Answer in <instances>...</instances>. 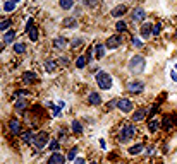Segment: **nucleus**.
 <instances>
[{"instance_id":"6e6552de","label":"nucleus","mask_w":177,"mask_h":164,"mask_svg":"<svg viewBox=\"0 0 177 164\" xmlns=\"http://www.w3.org/2000/svg\"><path fill=\"white\" fill-rule=\"evenodd\" d=\"M119 44H120V38L119 36H110L107 40V43H105V46L110 48V50H114V48H117Z\"/></svg>"},{"instance_id":"cd10ccee","label":"nucleus","mask_w":177,"mask_h":164,"mask_svg":"<svg viewBox=\"0 0 177 164\" xmlns=\"http://www.w3.org/2000/svg\"><path fill=\"white\" fill-rule=\"evenodd\" d=\"M45 69H47L48 72H53V70L57 69V62H53V60H47V62H45Z\"/></svg>"},{"instance_id":"09e8293b","label":"nucleus","mask_w":177,"mask_h":164,"mask_svg":"<svg viewBox=\"0 0 177 164\" xmlns=\"http://www.w3.org/2000/svg\"><path fill=\"white\" fill-rule=\"evenodd\" d=\"M91 164H96V162H91Z\"/></svg>"},{"instance_id":"c9c22d12","label":"nucleus","mask_w":177,"mask_h":164,"mask_svg":"<svg viewBox=\"0 0 177 164\" xmlns=\"http://www.w3.org/2000/svg\"><path fill=\"white\" fill-rule=\"evenodd\" d=\"M59 142H57V140H52V142H50V150H52V152H57V150H59Z\"/></svg>"},{"instance_id":"f8f14e48","label":"nucleus","mask_w":177,"mask_h":164,"mask_svg":"<svg viewBox=\"0 0 177 164\" xmlns=\"http://www.w3.org/2000/svg\"><path fill=\"white\" fill-rule=\"evenodd\" d=\"M144 17H146V12H144L141 7H136L133 11V19H134V21H143Z\"/></svg>"},{"instance_id":"e433bc0d","label":"nucleus","mask_w":177,"mask_h":164,"mask_svg":"<svg viewBox=\"0 0 177 164\" xmlns=\"http://www.w3.org/2000/svg\"><path fill=\"white\" fill-rule=\"evenodd\" d=\"M14 96L17 98V96H30V91H24V89H19V91L14 92Z\"/></svg>"},{"instance_id":"c85d7f7f","label":"nucleus","mask_w":177,"mask_h":164,"mask_svg":"<svg viewBox=\"0 0 177 164\" xmlns=\"http://www.w3.org/2000/svg\"><path fill=\"white\" fill-rule=\"evenodd\" d=\"M72 132H74V133H78V135L83 132V127H81V123H79L78 120H74V121H72Z\"/></svg>"},{"instance_id":"0eeeda50","label":"nucleus","mask_w":177,"mask_h":164,"mask_svg":"<svg viewBox=\"0 0 177 164\" xmlns=\"http://www.w3.org/2000/svg\"><path fill=\"white\" fill-rule=\"evenodd\" d=\"M48 164H66V157L60 152H52V156L48 157Z\"/></svg>"},{"instance_id":"7ed1b4c3","label":"nucleus","mask_w":177,"mask_h":164,"mask_svg":"<svg viewBox=\"0 0 177 164\" xmlns=\"http://www.w3.org/2000/svg\"><path fill=\"white\" fill-rule=\"evenodd\" d=\"M133 137H134V127L133 125H124L120 135H119V140H120V142H125V140L133 139Z\"/></svg>"},{"instance_id":"39448f33","label":"nucleus","mask_w":177,"mask_h":164,"mask_svg":"<svg viewBox=\"0 0 177 164\" xmlns=\"http://www.w3.org/2000/svg\"><path fill=\"white\" fill-rule=\"evenodd\" d=\"M117 108L120 109V111H124V113H131L133 111V103L129 101V99H117Z\"/></svg>"},{"instance_id":"a211bd4d","label":"nucleus","mask_w":177,"mask_h":164,"mask_svg":"<svg viewBox=\"0 0 177 164\" xmlns=\"http://www.w3.org/2000/svg\"><path fill=\"white\" fill-rule=\"evenodd\" d=\"M151 27H153L151 24H143V26H141V36H143V38H150L151 36Z\"/></svg>"},{"instance_id":"49530a36","label":"nucleus","mask_w":177,"mask_h":164,"mask_svg":"<svg viewBox=\"0 0 177 164\" xmlns=\"http://www.w3.org/2000/svg\"><path fill=\"white\" fill-rule=\"evenodd\" d=\"M14 2H16V4H17V2H19V0H14Z\"/></svg>"},{"instance_id":"37998d69","label":"nucleus","mask_w":177,"mask_h":164,"mask_svg":"<svg viewBox=\"0 0 177 164\" xmlns=\"http://www.w3.org/2000/svg\"><path fill=\"white\" fill-rule=\"evenodd\" d=\"M74 164H86V162H84V159H76V161H74Z\"/></svg>"},{"instance_id":"4be33fe9","label":"nucleus","mask_w":177,"mask_h":164,"mask_svg":"<svg viewBox=\"0 0 177 164\" xmlns=\"http://www.w3.org/2000/svg\"><path fill=\"white\" fill-rule=\"evenodd\" d=\"M26 108H28L26 99H17V101H16V109H17V111H24Z\"/></svg>"},{"instance_id":"dca6fc26","label":"nucleus","mask_w":177,"mask_h":164,"mask_svg":"<svg viewBox=\"0 0 177 164\" xmlns=\"http://www.w3.org/2000/svg\"><path fill=\"white\" fill-rule=\"evenodd\" d=\"M21 139H22V142L24 144H34V135L31 133V132H24V133L21 135Z\"/></svg>"},{"instance_id":"f257e3e1","label":"nucleus","mask_w":177,"mask_h":164,"mask_svg":"<svg viewBox=\"0 0 177 164\" xmlns=\"http://www.w3.org/2000/svg\"><path fill=\"white\" fill-rule=\"evenodd\" d=\"M96 84H98L100 89L107 91V89L112 87V77L107 72H98L96 74Z\"/></svg>"},{"instance_id":"ea45409f","label":"nucleus","mask_w":177,"mask_h":164,"mask_svg":"<svg viewBox=\"0 0 177 164\" xmlns=\"http://www.w3.org/2000/svg\"><path fill=\"white\" fill-rule=\"evenodd\" d=\"M31 27H34V21H33V19H30V21H28V26H26V31H31Z\"/></svg>"},{"instance_id":"c03bdc74","label":"nucleus","mask_w":177,"mask_h":164,"mask_svg":"<svg viewBox=\"0 0 177 164\" xmlns=\"http://www.w3.org/2000/svg\"><path fill=\"white\" fill-rule=\"evenodd\" d=\"M114 106H117V101H110V103H108V108H114Z\"/></svg>"},{"instance_id":"de8ad7c7","label":"nucleus","mask_w":177,"mask_h":164,"mask_svg":"<svg viewBox=\"0 0 177 164\" xmlns=\"http://www.w3.org/2000/svg\"><path fill=\"white\" fill-rule=\"evenodd\" d=\"M175 40H177V33H175Z\"/></svg>"},{"instance_id":"a19ab883","label":"nucleus","mask_w":177,"mask_h":164,"mask_svg":"<svg viewBox=\"0 0 177 164\" xmlns=\"http://www.w3.org/2000/svg\"><path fill=\"white\" fill-rule=\"evenodd\" d=\"M84 5H96V0H84Z\"/></svg>"},{"instance_id":"20e7f679","label":"nucleus","mask_w":177,"mask_h":164,"mask_svg":"<svg viewBox=\"0 0 177 164\" xmlns=\"http://www.w3.org/2000/svg\"><path fill=\"white\" fill-rule=\"evenodd\" d=\"M48 142H50V137H48L47 132H40V133L34 137V145H36L38 149H43Z\"/></svg>"},{"instance_id":"72a5a7b5","label":"nucleus","mask_w":177,"mask_h":164,"mask_svg":"<svg viewBox=\"0 0 177 164\" xmlns=\"http://www.w3.org/2000/svg\"><path fill=\"white\" fill-rule=\"evenodd\" d=\"M11 27V21H2L0 22V31H7Z\"/></svg>"},{"instance_id":"ddd939ff","label":"nucleus","mask_w":177,"mask_h":164,"mask_svg":"<svg viewBox=\"0 0 177 164\" xmlns=\"http://www.w3.org/2000/svg\"><path fill=\"white\" fill-rule=\"evenodd\" d=\"M9 128H11V132L14 135L21 133V123H19L17 120H11V121H9Z\"/></svg>"},{"instance_id":"7c9ffc66","label":"nucleus","mask_w":177,"mask_h":164,"mask_svg":"<svg viewBox=\"0 0 177 164\" xmlns=\"http://www.w3.org/2000/svg\"><path fill=\"white\" fill-rule=\"evenodd\" d=\"M160 31H162V24H160V22H157V24L153 26V27H151V34L158 36V34H160Z\"/></svg>"},{"instance_id":"9b49d317","label":"nucleus","mask_w":177,"mask_h":164,"mask_svg":"<svg viewBox=\"0 0 177 164\" xmlns=\"http://www.w3.org/2000/svg\"><path fill=\"white\" fill-rule=\"evenodd\" d=\"M162 127V121H158V120H155V118H151L150 121H148V130L151 132V133H155L158 128Z\"/></svg>"},{"instance_id":"4468645a","label":"nucleus","mask_w":177,"mask_h":164,"mask_svg":"<svg viewBox=\"0 0 177 164\" xmlns=\"http://www.w3.org/2000/svg\"><path fill=\"white\" fill-rule=\"evenodd\" d=\"M146 115H148V109L141 108V109H138L136 113L133 115V120L134 121H141V120H144V118H146Z\"/></svg>"},{"instance_id":"393cba45","label":"nucleus","mask_w":177,"mask_h":164,"mask_svg":"<svg viewBox=\"0 0 177 164\" xmlns=\"http://www.w3.org/2000/svg\"><path fill=\"white\" fill-rule=\"evenodd\" d=\"M59 4H60V7L62 9H72L74 7V0H59Z\"/></svg>"},{"instance_id":"9d476101","label":"nucleus","mask_w":177,"mask_h":164,"mask_svg":"<svg viewBox=\"0 0 177 164\" xmlns=\"http://www.w3.org/2000/svg\"><path fill=\"white\" fill-rule=\"evenodd\" d=\"M78 26V21L74 17H66L62 21V27H66V29H72V27H76Z\"/></svg>"},{"instance_id":"4c0bfd02","label":"nucleus","mask_w":177,"mask_h":164,"mask_svg":"<svg viewBox=\"0 0 177 164\" xmlns=\"http://www.w3.org/2000/svg\"><path fill=\"white\" fill-rule=\"evenodd\" d=\"M133 44H134L136 48H141V46H143V41L138 40V38H133Z\"/></svg>"},{"instance_id":"b1692460","label":"nucleus","mask_w":177,"mask_h":164,"mask_svg":"<svg viewBox=\"0 0 177 164\" xmlns=\"http://www.w3.org/2000/svg\"><path fill=\"white\" fill-rule=\"evenodd\" d=\"M162 128H163V130H167V132L172 130V118H170V116H165V118H163V121H162Z\"/></svg>"},{"instance_id":"412c9836","label":"nucleus","mask_w":177,"mask_h":164,"mask_svg":"<svg viewBox=\"0 0 177 164\" xmlns=\"http://www.w3.org/2000/svg\"><path fill=\"white\" fill-rule=\"evenodd\" d=\"M95 51H96L95 57H96L98 60L105 57V46H103V44H96V46H95Z\"/></svg>"},{"instance_id":"2eb2a0df","label":"nucleus","mask_w":177,"mask_h":164,"mask_svg":"<svg viewBox=\"0 0 177 164\" xmlns=\"http://www.w3.org/2000/svg\"><path fill=\"white\" fill-rule=\"evenodd\" d=\"M34 80H36V74L34 72H24L22 74V82H24V84H31Z\"/></svg>"},{"instance_id":"f3484780","label":"nucleus","mask_w":177,"mask_h":164,"mask_svg":"<svg viewBox=\"0 0 177 164\" xmlns=\"http://www.w3.org/2000/svg\"><path fill=\"white\" fill-rule=\"evenodd\" d=\"M88 101H89V104H100V103H102V96H100L98 92H91V94L88 96Z\"/></svg>"},{"instance_id":"473e14b6","label":"nucleus","mask_w":177,"mask_h":164,"mask_svg":"<svg viewBox=\"0 0 177 164\" xmlns=\"http://www.w3.org/2000/svg\"><path fill=\"white\" fill-rule=\"evenodd\" d=\"M86 63H88V62H86L84 57H79V58L76 60V67H78V69H83V67H84Z\"/></svg>"},{"instance_id":"bb28decb","label":"nucleus","mask_w":177,"mask_h":164,"mask_svg":"<svg viewBox=\"0 0 177 164\" xmlns=\"http://www.w3.org/2000/svg\"><path fill=\"white\" fill-rule=\"evenodd\" d=\"M14 51L17 55H22L24 51H26V44H24V43H16L14 44Z\"/></svg>"},{"instance_id":"79ce46f5","label":"nucleus","mask_w":177,"mask_h":164,"mask_svg":"<svg viewBox=\"0 0 177 164\" xmlns=\"http://www.w3.org/2000/svg\"><path fill=\"white\" fill-rule=\"evenodd\" d=\"M157 111H158V104H155L153 108H151V111H150V115H155Z\"/></svg>"},{"instance_id":"5701e85b","label":"nucleus","mask_w":177,"mask_h":164,"mask_svg":"<svg viewBox=\"0 0 177 164\" xmlns=\"http://www.w3.org/2000/svg\"><path fill=\"white\" fill-rule=\"evenodd\" d=\"M14 40H16V33H14V31H7V33H5V36H4V40H2V41H4L5 44H9V43H12Z\"/></svg>"},{"instance_id":"aec40b11","label":"nucleus","mask_w":177,"mask_h":164,"mask_svg":"<svg viewBox=\"0 0 177 164\" xmlns=\"http://www.w3.org/2000/svg\"><path fill=\"white\" fill-rule=\"evenodd\" d=\"M143 150H144V147L141 145V144H138V145L129 147V154H131V156H138V154H141Z\"/></svg>"},{"instance_id":"58836bf2","label":"nucleus","mask_w":177,"mask_h":164,"mask_svg":"<svg viewBox=\"0 0 177 164\" xmlns=\"http://www.w3.org/2000/svg\"><path fill=\"white\" fill-rule=\"evenodd\" d=\"M91 53H93V48H88V51H86V55H84L86 62H89V60H91Z\"/></svg>"},{"instance_id":"1a4fd4ad","label":"nucleus","mask_w":177,"mask_h":164,"mask_svg":"<svg viewBox=\"0 0 177 164\" xmlns=\"http://www.w3.org/2000/svg\"><path fill=\"white\" fill-rule=\"evenodd\" d=\"M125 12H127V7L125 5H117V7H114L112 9V17H120V15H124Z\"/></svg>"},{"instance_id":"a878e982","label":"nucleus","mask_w":177,"mask_h":164,"mask_svg":"<svg viewBox=\"0 0 177 164\" xmlns=\"http://www.w3.org/2000/svg\"><path fill=\"white\" fill-rule=\"evenodd\" d=\"M14 9H16V2H14V0H7V2L4 4V11L5 12H12Z\"/></svg>"},{"instance_id":"423d86ee","label":"nucleus","mask_w":177,"mask_h":164,"mask_svg":"<svg viewBox=\"0 0 177 164\" xmlns=\"http://www.w3.org/2000/svg\"><path fill=\"white\" fill-rule=\"evenodd\" d=\"M143 89H144V84L141 80H133V82L127 84V92H133V94H138V92H141Z\"/></svg>"},{"instance_id":"6ab92c4d","label":"nucleus","mask_w":177,"mask_h":164,"mask_svg":"<svg viewBox=\"0 0 177 164\" xmlns=\"http://www.w3.org/2000/svg\"><path fill=\"white\" fill-rule=\"evenodd\" d=\"M53 46H55V48H64V46H67V40H66V38H62V36L55 38V40H53Z\"/></svg>"},{"instance_id":"2f4dec72","label":"nucleus","mask_w":177,"mask_h":164,"mask_svg":"<svg viewBox=\"0 0 177 164\" xmlns=\"http://www.w3.org/2000/svg\"><path fill=\"white\" fill-rule=\"evenodd\" d=\"M76 154H78V147H72V149L69 150V154H67V159L76 161Z\"/></svg>"},{"instance_id":"c756f323","label":"nucleus","mask_w":177,"mask_h":164,"mask_svg":"<svg viewBox=\"0 0 177 164\" xmlns=\"http://www.w3.org/2000/svg\"><path fill=\"white\" fill-rule=\"evenodd\" d=\"M28 34H30L31 41H38V29L36 27H31V31H28Z\"/></svg>"},{"instance_id":"f03ea898","label":"nucleus","mask_w":177,"mask_h":164,"mask_svg":"<svg viewBox=\"0 0 177 164\" xmlns=\"http://www.w3.org/2000/svg\"><path fill=\"white\" fill-rule=\"evenodd\" d=\"M129 69L133 74H141L144 70V58L141 57V55H136V57H133L129 62Z\"/></svg>"},{"instance_id":"a18cd8bd","label":"nucleus","mask_w":177,"mask_h":164,"mask_svg":"<svg viewBox=\"0 0 177 164\" xmlns=\"http://www.w3.org/2000/svg\"><path fill=\"white\" fill-rule=\"evenodd\" d=\"M4 46H5V43L4 41H0V51H4Z\"/></svg>"},{"instance_id":"f704fd0d","label":"nucleus","mask_w":177,"mask_h":164,"mask_svg":"<svg viewBox=\"0 0 177 164\" xmlns=\"http://www.w3.org/2000/svg\"><path fill=\"white\" fill-rule=\"evenodd\" d=\"M115 27H117V31H119V33H122V31H125V29H127V26H125V22H122V21H119Z\"/></svg>"}]
</instances>
